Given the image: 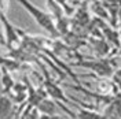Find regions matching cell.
Segmentation results:
<instances>
[{
  "label": "cell",
  "instance_id": "cell-7",
  "mask_svg": "<svg viewBox=\"0 0 121 119\" xmlns=\"http://www.w3.org/2000/svg\"><path fill=\"white\" fill-rule=\"evenodd\" d=\"M77 116H78V119H105L102 115L94 111H88V110H80Z\"/></svg>",
  "mask_w": 121,
  "mask_h": 119
},
{
  "label": "cell",
  "instance_id": "cell-5",
  "mask_svg": "<svg viewBox=\"0 0 121 119\" xmlns=\"http://www.w3.org/2000/svg\"><path fill=\"white\" fill-rule=\"evenodd\" d=\"M35 108L37 110L40 115H54L56 114V104L50 99H41L37 104L35 105Z\"/></svg>",
  "mask_w": 121,
  "mask_h": 119
},
{
  "label": "cell",
  "instance_id": "cell-2",
  "mask_svg": "<svg viewBox=\"0 0 121 119\" xmlns=\"http://www.w3.org/2000/svg\"><path fill=\"white\" fill-rule=\"evenodd\" d=\"M15 104L8 95H0V119H13L15 112Z\"/></svg>",
  "mask_w": 121,
  "mask_h": 119
},
{
  "label": "cell",
  "instance_id": "cell-4",
  "mask_svg": "<svg viewBox=\"0 0 121 119\" xmlns=\"http://www.w3.org/2000/svg\"><path fill=\"white\" fill-rule=\"evenodd\" d=\"M80 66L90 67L91 70H94L95 73H98L102 77H107L112 74V66L105 62H87V63H80Z\"/></svg>",
  "mask_w": 121,
  "mask_h": 119
},
{
  "label": "cell",
  "instance_id": "cell-8",
  "mask_svg": "<svg viewBox=\"0 0 121 119\" xmlns=\"http://www.w3.org/2000/svg\"><path fill=\"white\" fill-rule=\"evenodd\" d=\"M39 116H40V114H39L37 110L35 108V110H32L29 114H26V115L23 116V119H39Z\"/></svg>",
  "mask_w": 121,
  "mask_h": 119
},
{
  "label": "cell",
  "instance_id": "cell-3",
  "mask_svg": "<svg viewBox=\"0 0 121 119\" xmlns=\"http://www.w3.org/2000/svg\"><path fill=\"white\" fill-rule=\"evenodd\" d=\"M0 22L4 25V36H6V43H7L10 47H14L17 44V41H18V34H17V32L15 29L8 23V19L6 14L3 12V11H0Z\"/></svg>",
  "mask_w": 121,
  "mask_h": 119
},
{
  "label": "cell",
  "instance_id": "cell-1",
  "mask_svg": "<svg viewBox=\"0 0 121 119\" xmlns=\"http://www.w3.org/2000/svg\"><path fill=\"white\" fill-rule=\"evenodd\" d=\"M17 1L28 11V14L36 21V23H37L41 29H44L45 32H48L52 36H56L58 34L56 28H55V21L52 19V16L50 14H47L44 10L39 8L37 6L32 4L29 0H17Z\"/></svg>",
  "mask_w": 121,
  "mask_h": 119
},
{
  "label": "cell",
  "instance_id": "cell-6",
  "mask_svg": "<svg viewBox=\"0 0 121 119\" xmlns=\"http://www.w3.org/2000/svg\"><path fill=\"white\" fill-rule=\"evenodd\" d=\"M45 88H47V92H48V95L51 97H54L55 100L58 99V100H62V101H65V103H68V99L65 97V95H63V92L56 86V85H54V83H51V82H47L45 83Z\"/></svg>",
  "mask_w": 121,
  "mask_h": 119
},
{
  "label": "cell",
  "instance_id": "cell-9",
  "mask_svg": "<svg viewBox=\"0 0 121 119\" xmlns=\"http://www.w3.org/2000/svg\"><path fill=\"white\" fill-rule=\"evenodd\" d=\"M39 119H65L63 116H59V115H56V114H54V115H40Z\"/></svg>",
  "mask_w": 121,
  "mask_h": 119
}]
</instances>
